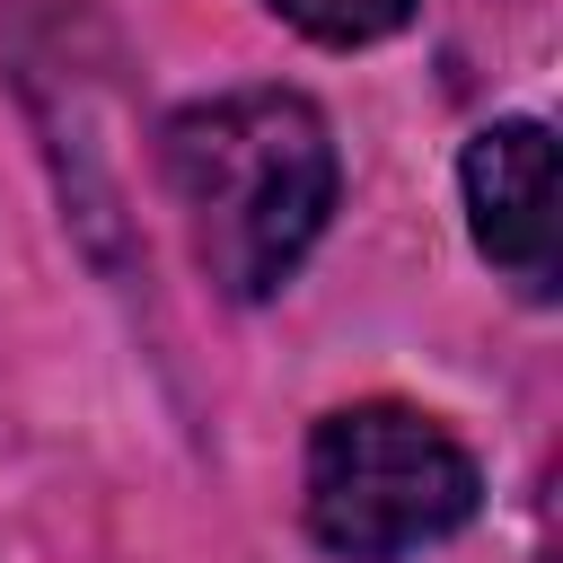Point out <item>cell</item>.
<instances>
[{
	"label": "cell",
	"instance_id": "1",
	"mask_svg": "<svg viewBox=\"0 0 563 563\" xmlns=\"http://www.w3.org/2000/svg\"><path fill=\"white\" fill-rule=\"evenodd\" d=\"M167 194L229 299H273L334 211V132L290 88H229L167 123Z\"/></svg>",
	"mask_w": 563,
	"mask_h": 563
},
{
	"label": "cell",
	"instance_id": "2",
	"mask_svg": "<svg viewBox=\"0 0 563 563\" xmlns=\"http://www.w3.org/2000/svg\"><path fill=\"white\" fill-rule=\"evenodd\" d=\"M475 457L413 405H343L308 440V537L343 563H396L475 519Z\"/></svg>",
	"mask_w": 563,
	"mask_h": 563
},
{
	"label": "cell",
	"instance_id": "3",
	"mask_svg": "<svg viewBox=\"0 0 563 563\" xmlns=\"http://www.w3.org/2000/svg\"><path fill=\"white\" fill-rule=\"evenodd\" d=\"M466 185V229L484 264H501L519 290H554V132L510 114L466 141L457 158Z\"/></svg>",
	"mask_w": 563,
	"mask_h": 563
},
{
	"label": "cell",
	"instance_id": "4",
	"mask_svg": "<svg viewBox=\"0 0 563 563\" xmlns=\"http://www.w3.org/2000/svg\"><path fill=\"white\" fill-rule=\"evenodd\" d=\"M282 26H299L308 44H378L413 18V0H264Z\"/></svg>",
	"mask_w": 563,
	"mask_h": 563
}]
</instances>
